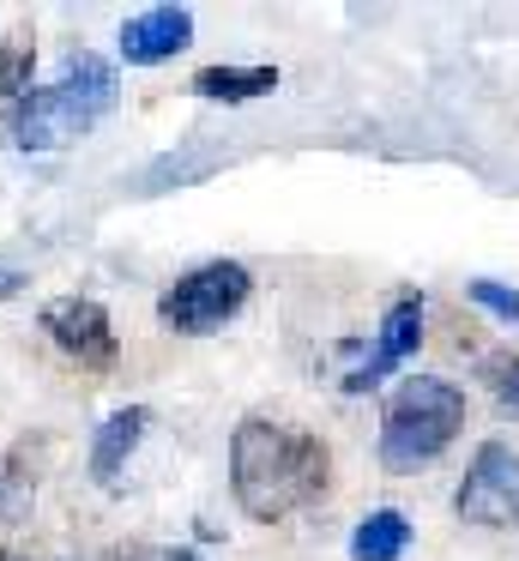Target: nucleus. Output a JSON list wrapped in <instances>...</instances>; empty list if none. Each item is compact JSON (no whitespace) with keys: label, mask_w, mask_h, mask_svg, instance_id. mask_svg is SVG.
I'll list each match as a JSON object with an SVG mask.
<instances>
[{"label":"nucleus","mask_w":519,"mask_h":561,"mask_svg":"<svg viewBox=\"0 0 519 561\" xmlns=\"http://www.w3.org/2000/svg\"><path fill=\"white\" fill-rule=\"evenodd\" d=\"M43 332L60 344V356L84 363L91 375H109L121 356L115 344V327H109V308L91 302V296H60V302L43 308Z\"/></svg>","instance_id":"6"},{"label":"nucleus","mask_w":519,"mask_h":561,"mask_svg":"<svg viewBox=\"0 0 519 561\" xmlns=\"http://www.w3.org/2000/svg\"><path fill=\"white\" fill-rule=\"evenodd\" d=\"M332 477V459L314 435L284 423L248 416L229 435V489L248 507V519H290L296 507H308Z\"/></svg>","instance_id":"1"},{"label":"nucleus","mask_w":519,"mask_h":561,"mask_svg":"<svg viewBox=\"0 0 519 561\" xmlns=\"http://www.w3.org/2000/svg\"><path fill=\"white\" fill-rule=\"evenodd\" d=\"M253 278L241 260H205V266L181 272L163 296H157V320L169 332H188V339H205V332L229 327V320L248 308Z\"/></svg>","instance_id":"4"},{"label":"nucleus","mask_w":519,"mask_h":561,"mask_svg":"<svg viewBox=\"0 0 519 561\" xmlns=\"http://www.w3.org/2000/svg\"><path fill=\"white\" fill-rule=\"evenodd\" d=\"M459 428H465V392L453 380L441 375L398 380V392L386 399V416H381V465L393 477L422 471L453 447Z\"/></svg>","instance_id":"3"},{"label":"nucleus","mask_w":519,"mask_h":561,"mask_svg":"<svg viewBox=\"0 0 519 561\" xmlns=\"http://www.w3.org/2000/svg\"><path fill=\"white\" fill-rule=\"evenodd\" d=\"M410 549V519L393 507L369 513V519L350 531V561H398Z\"/></svg>","instance_id":"10"},{"label":"nucleus","mask_w":519,"mask_h":561,"mask_svg":"<svg viewBox=\"0 0 519 561\" xmlns=\"http://www.w3.org/2000/svg\"><path fill=\"white\" fill-rule=\"evenodd\" d=\"M24 85H31V37H12L7 67H0V91H7V98H24Z\"/></svg>","instance_id":"13"},{"label":"nucleus","mask_w":519,"mask_h":561,"mask_svg":"<svg viewBox=\"0 0 519 561\" xmlns=\"http://www.w3.org/2000/svg\"><path fill=\"white\" fill-rule=\"evenodd\" d=\"M465 296L483 308V314H495V320H519V290H507V284H495V278H477Z\"/></svg>","instance_id":"12"},{"label":"nucleus","mask_w":519,"mask_h":561,"mask_svg":"<svg viewBox=\"0 0 519 561\" xmlns=\"http://www.w3.org/2000/svg\"><path fill=\"white\" fill-rule=\"evenodd\" d=\"M272 85H278L272 67H205V73L193 79V91L212 98V103H253V98H266Z\"/></svg>","instance_id":"11"},{"label":"nucleus","mask_w":519,"mask_h":561,"mask_svg":"<svg viewBox=\"0 0 519 561\" xmlns=\"http://www.w3.org/2000/svg\"><path fill=\"white\" fill-rule=\"evenodd\" d=\"M0 561H19V549H0Z\"/></svg>","instance_id":"17"},{"label":"nucleus","mask_w":519,"mask_h":561,"mask_svg":"<svg viewBox=\"0 0 519 561\" xmlns=\"http://www.w3.org/2000/svg\"><path fill=\"white\" fill-rule=\"evenodd\" d=\"M97 561H193V549H157V543H139V549H109V556H97Z\"/></svg>","instance_id":"15"},{"label":"nucleus","mask_w":519,"mask_h":561,"mask_svg":"<svg viewBox=\"0 0 519 561\" xmlns=\"http://www.w3.org/2000/svg\"><path fill=\"white\" fill-rule=\"evenodd\" d=\"M139 435H145V404H127V411H115L103 428H97V440H91V477L97 483H115L121 465H127L133 447H139Z\"/></svg>","instance_id":"9"},{"label":"nucleus","mask_w":519,"mask_h":561,"mask_svg":"<svg viewBox=\"0 0 519 561\" xmlns=\"http://www.w3.org/2000/svg\"><path fill=\"white\" fill-rule=\"evenodd\" d=\"M459 519L471 525H514L519 519V453L507 447H477L471 471L459 477V495H453Z\"/></svg>","instance_id":"5"},{"label":"nucleus","mask_w":519,"mask_h":561,"mask_svg":"<svg viewBox=\"0 0 519 561\" xmlns=\"http://www.w3.org/2000/svg\"><path fill=\"white\" fill-rule=\"evenodd\" d=\"M193 43V13L188 7H151V13L127 19L121 25V61L127 67H151V61H169Z\"/></svg>","instance_id":"8"},{"label":"nucleus","mask_w":519,"mask_h":561,"mask_svg":"<svg viewBox=\"0 0 519 561\" xmlns=\"http://www.w3.org/2000/svg\"><path fill=\"white\" fill-rule=\"evenodd\" d=\"M417 344H422V302H417V296H405V302L386 308L381 339H374L369 363L345 375V392H369V387H381V380L393 375V368L405 363V356H417Z\"/></svg>","instance_id":"7"},{"label":"nucleus","mask_w":519,"mask_h":561,"mask_svg":"<svg viewBox=\"0 0 519 561\" xmlns=\"http://www.w3.org/2000/svg\"><path fill=\"white\" fill-rule=\"evenodd\" d=\"M489 380H495V411L519 416V356H514V363H501V368H489Z\"/></svg>","instance_id":"14"},{"label":"nucleus","mask_w":519,"mask_h":561,"mask_svg":"<svg viewBox=\"0 0 519 561\" xmlns=\"http://www.w3.org/2000/svg\"><path fill=\"white\" fill-rule=\"evenodd\" d=\"M19 284H24L19 272H0V296H12V290H19Z\"/></svg>","instance_id":"16"},{"label":"nucleus","mask_w":519,"mask_h":561,"mask_svg":"<svg viewBox=\"0 0 519 561\" xmlns=\"http://www.w3.org/2000/svg\"><path fill=\"white\" fill-rule=\"evenodd\" d=\"M115 98H121V73L103 61V55L84 49L79 61L67 67L60 85L24 91L19 110L7 115V139L24 146V151H55V146H67V139L91 134V127L115 110Z\"/></svg>","instance_id":"2"}]
</instances>
